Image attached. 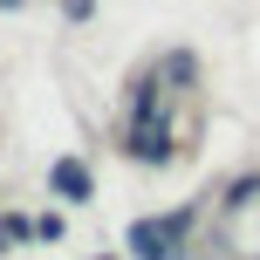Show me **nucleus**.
Instances as JSON below:
<instances>
[{"label": "nucleus", "instance_id": "3", "mask_svg": "<svg viewBox=\"0 0 260 260\" xmlns=\"http://www.w3.org/2000/svg\"><path fill=\"white\" fill-rule=\"evenodd\" d=\"M48 185H55V199H89V192H96V178H89V165H82V157H55Z\"/></svg>", "mask_w": 260, "mask_h": 260}, {"label": "nucleus", "instance_id": "2", "mask_svg": "<svg viewBox=\"0 0 260 260\" xmlns=\"http://www.w3.org/2000/svg\"><path fill=\"white\" fill-rule=\"evenodd\" d=\"M130 253L137 260H178L185 253V212L178 219H137L130 226Z\"/></svg>", "mask_w": 260, "mask_h": 260}, {"label": "nucleus", "instance_id": "1", "mask_svg": "<svg viewBox=\"0 0 260 260\" xmlns=\"http://www.w3.org/2000/svg\"><path fill=\"white\" fill-rule=\"evenodd\" d=\"M123 144H130L137 165H165L171 157V123H165V110H157V82L151 76H137V89H130V130H123Z\"/></svg>", "mask_w": 260, "mask_h": 260}, {"label": "nucleus", "instance_id": "4", "mask_svg": "<svg viewBox=\"0 0 260 260\" xmlns=\"http://www.w3.org/2000/svg\"><path fill=\"white\" fill-rule=\"evenodd\" d=\"M0 7H21V0H0Z\"/></svg>", "mask_w": 260, "mask_h": 260}]
</instances>
